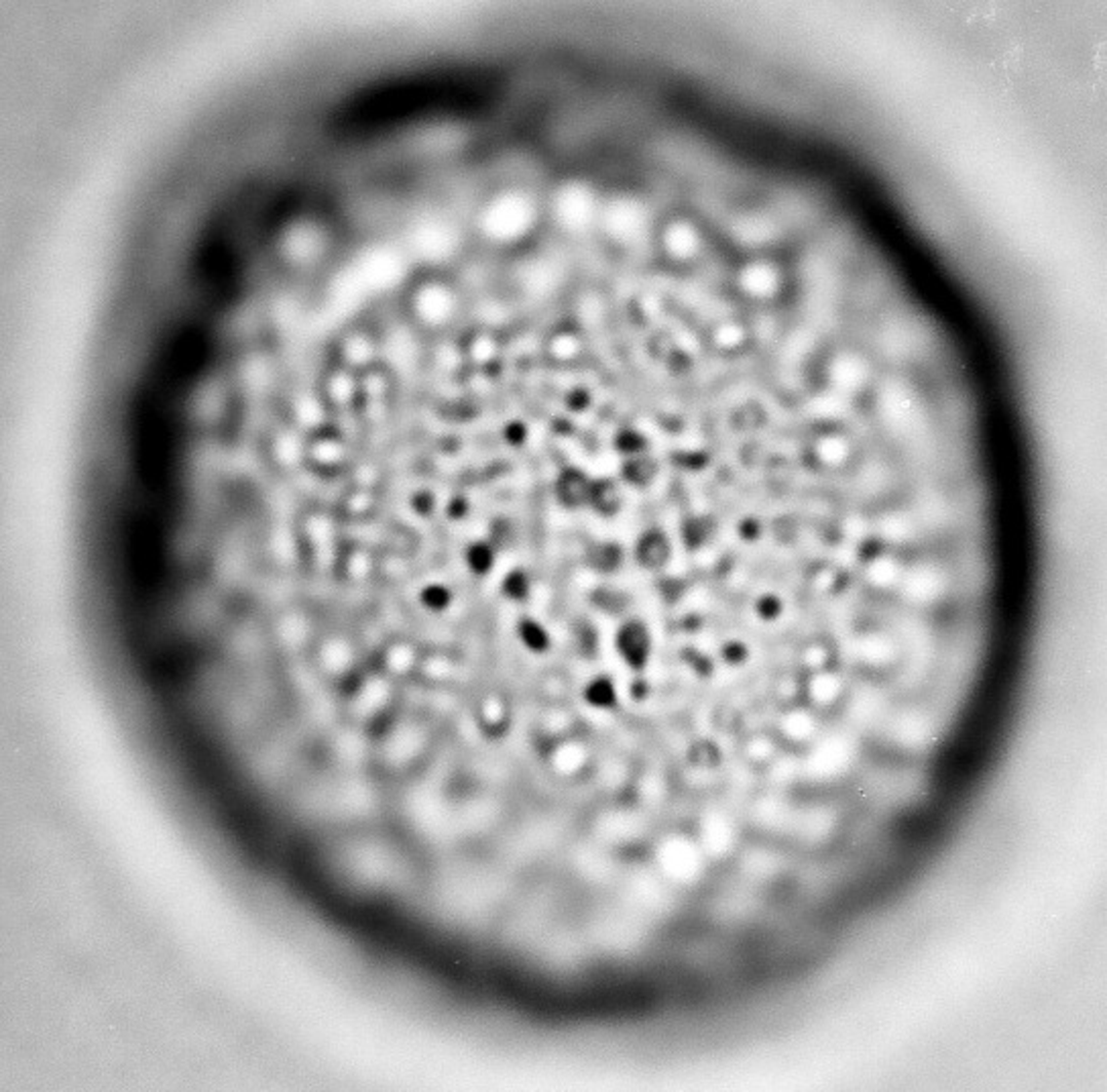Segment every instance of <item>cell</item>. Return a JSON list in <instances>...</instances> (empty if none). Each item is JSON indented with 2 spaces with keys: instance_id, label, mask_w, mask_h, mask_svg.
<instances>
[{
  "instance_id": "6da1fadb",
  "label": "cell",
  "mask_w": 1107,
  "mask_h": 1092,
  "mask_svg": "<svg viewBox=\"0 0 1107 1092\" xmlns=\"http://www.w3.org/2000/svg\"><path fill=\"white\" fill-rule=\"evenodd\" d=\"M546 224L544 196L525 184H503L487 194L477 213L480 239L497 249H515L532 241Z\"/></svg>"
},
{
  "instance_id": "7a4b0ae2",
  "label": "cell",
  "mask_w": 1107,
  "mask_h": 1092,
  "mask_svg": "<svg viewBox=\"0 0 1107 1092\" xmlns=\"http://www.w3.org/2000/svg\"><path fill=\"white\" fill-rule=\"evenodd\" d=\"M603 190L591 179L568 176L552 186L544 196L546 222H550L566 239H585L596 235V222L601 214Z\"/></svg>"
},
{
  "instance_id": "3957f363",
  "label": "cell",
  "mask_w": 1107,
  "mask_h": 1092,
  "mask_svg": "<svg viewBox=\"0 0 1107 1092\" xmlns=\"http://www.w3.org/2000/svg\"><path fill=\"white\" fill-rule=\"evenodd\" d=\"M465 312L463 292L442 273H424L405 290V314L428 334L448 332Z\"/></svg>"
},
{
  "instance_id": "277c9868",
  "label": "cell",
  "mask_w": 1107,
  "mask_h": 1092,
  "mask_svg": "<svg viewBox=\"0 0 1107 1092\" xmlns=\"http://www.w3.org/2000/svg\"><path fill=\"white\" fill-rule=\"evenodd\" d=\"M652 233V218L645 204L628 194H603L596 237L617 247H633Z\"/></svg>"
},
{
  "instance_id": "5b68a950",
  "label": "cell",
  "mask_w": 1107,
  "mask_h": 1092,
  "mask_svg": "<svg viewBox=\"0 0 1107 1092\" xmlns=\"http://www.w3.org/2000/svg\"><path fill=\"white\" fill-rule=\"evenodd\" d=\"M458 353L465 368L478 373H489L501 368L505 359V338L495 327L477 325L460 338Z\"/></svg>"
},
{
  "instance_id": "8992f818",
  "label": "cell",
  "mask_w": 1107,
  "mask_h": 1092,
  "mask_svg": "<svg viewBox=\"0 0 1107 1092\" xmlns=\"http://www.w3.org/2000/svg\"><path fill=\"white\" fill-rule=\"evenodd\" d=\"M589 353L587 332L574 323L552 327L542 340V355L554 370H572L581 366Z\"/></svg>"
},
{
  "instance_id": "52a82bcc",
  "label": "cell",
  "mask_w": 1107,
  "mask_h": 1092,
  "mask_svg": "<svg viewBox=\"0 0 1107 1092\" xmlns=\"http://www.w3.org/2000/svg\"><path fill=\"white\" fill-rule=\"evenodd\" d=\"M658 241L664 257L672 263H690L705 252L703 229L688 216L668 218L658 233Z\"/></svg>"
},
{
  "instance_id": "ba28073f",
  "label": "cell",
  "mask_w": 1107,
  "mask_h": 1092,
  "mask_svg": "<svg viewBox=\"0 0 1107 1092\" xmlns=\"http://www.w3.org/2000/svg\"><path fill=\"white\" fill-rule=\"evenodd\" d=\"M336 366L359 375L381 366V343L377 334L363 327L344 331L336 343Z\"/></svg>"
},
{
  "instance_id": "9c48e42d",
  "label": "cell",
  "mask_w": 1107,
  "mask_h": 1092,
  "mask_svg": "<svg viewBox=\"0 0 1107 1092\" xmlns=\"http://www.w3.org/2000/svg\"><path fill=\"white\" fill-rule=\"evenodd\" d=\"M351 459V448L336 430L322 426L308 432L306 439V465L322 473H338Z\"/></svg>"
},
{
  "instance_id": "30bf717a",
  "label": "cell",
  "mask_w": 1107,
  "mask_h": 1092,
  "mask_svg": "<svg viewBox=\"0 0 1107 1092\" xmlns=\"http://www.w3.org/2000/svg\"><path fill=\"white\" fill-rule=\"evenodd\" d=\"M615 650L630 669H645L654 650L650 628L641 620H626L615 632Z\"/></svg>"
},
{
  "instance_id": "8fae6325",
  "label": "cell",
  "mask_w": 1107,
  "mask_h": 1092,
  "mask_svg": "<svg viewBox=\"0 0 1107 1092\" xmlns=\"http://www.w3.org/2000/svg\"><path fill=\"white\" fill-rule=\"evenodd\" d=\"M320 400L324 402L328 412H346L351 408H359L361 404V381L359 373L346 370L342 366H334L322 379Z\"/></svg>"
},
{
  "instance_id": "7c38bea8",
  "label": "cell",
  "mask_w": 1107,
  "mask_h": 1092,
  "mask_svg": "<svg viewBox=\"0 0 1107 1092\" xmlns=\"http://www.w3.org/2000/svg\"><path fill=\"white\" fill-rule=\"evenodd\" d=\"M592 477L579 467H564L552 484V493L564 510H583L589 506Z\"/></svg>"
},
{
  "instance_id": "4fadbf2b",
  "label": "cell",
  "mask_w": 1107,
  "mask_h": 1092,
  "mask_svg": "<svg viewBox=\"0 0 1107 1092\" xmlns=\"http://www.w3.org/2000/svg\"><path fill=\"white\" fill-rule=\"evenodd\" d=\"M737 286L751 300H770L772 295L780 290V273L778 269L764 259H755L745 263L737 276Z\"/></svg>"
},
{
  "instance_id": "5bb4252c",
  "label": "cell",
  "mask_w": 1107,
  "mask_h": 1092,
  "mask_svg": "<svg viewBox=\"0 0 1107 1092\" xmlns=\"http://www.w3.org/2000/svg\"><path fill=\"white\" fill-rule=\"evenodd\" d=\"M672 553L670 536L658 528L641 532L633 544V559L645 571H660L672 561Z\"/></svg>"
},
{
  "instance_id": "9a60e30c",
  "label": "cell",
  "mask_w": 1107,
  "mask_h": 1092,
  "mask_svg": "<svg viewBox=\"0 0 1107 1092\" xmlns=\"http://www.w3.org/2000/svg\"><path fill=\"white\" fill-rule=\"evenodd\" d=\"M338 571L340 577L353 583H364L377 575L379 561L371 549L363 544H351L338 553Z\"/></svg>"
},
{
  "instance_id": "2e32d148",
  "label": "cell",
  "mask_w": 1107,
  "mask_h": 1092,
  "mask_svg": "<svg viewBox=\"0 0 1107 1092\" xmlns=\"http://www.w3.org/2000/svg\"><path fill=\"white\" fill-rule=\"evenodd\" d=\"M626 563V551L617 540H592L585 549V566L596 575H615Z\"/></svg>"
},
{
  "instance_id": "e0dca14e",
  "label": "cell",
  "mask_w": 1107,
  "mask_h": 1092,
  "mask_svg": "<svg viewBox=\"0 0 1107 1092\" xmlns=\"http://www.w3.org/2000/svg\"><path fill=\"white\" fill-rule=\"evenodd\" d=\"M804 697L806 701L811 703V708H828V705H835L837 699H841L843 695V681L839 675L830 673L828 669L822 671H815L811 673V677L804 681L802 685Z\"/></svg>"
},
{
  "instance_id": "ac0fdd59",
  "label": "cell",
  "mask_w": 1107,
  "mask_h": 1092,
  "mask_svg": "<svg viewBox=\"0 0 1107 1092\" xmlns=\"http://www.w3.org/2000/svg\"><path fill=\"white\" fill-rule=\"evenodd\" d=\"M623 502H626V497H623V489L617 480H611V477L592 480L587 508L596 516L615 518L623 510Z\"/></svg>"
},
{
  "instance_id": "d6986e66",
  "label": "cell",
  "mask_w": 1107,
  "mask_h": 1092,
  "mask_svg": "<svg viewBox=\"0 0 1107 1092\" xmlns=\"http://www.w3.org/2000/svg\"><path fill=\"white\" fill-rule=\"evenodd\" d=\"M780 730L782 736L800 744V742H811L817 734V718H815V710L813 708H788L783 718L780 720Z\"/></svg>"
},
{
  "instance_id": "ffe728a7",
  "label": "cell",
  "mask_w": 1107,
  "mask_h": 1092,
  "mask_svg": "<svg viewBox=\"0 0 1107 1092\" xmlns=\"http://www.w3.org/2000/svg\"><path fill=\"white\" fill-rule=\"evenodd\" d=\"M465 565L469 568V573L475 577L491 575L497 565V546L487 538L469 542L465 549Z\"/></svg>"
},
{
  "instance_id": "44dd1931",
  "label": "cell",
  "mask_w": 1107,
  "mask_h": 1092,
  "mask_svg": "<svg viewBox=\"0 0 1107 1092\" xmlns=\"http://www.w3.org/2000/svg\"><path fill=\"white\" fill-rule=\"evenodd\" d=\"M658 475V465L648 452L637 454V457L623 459L621 465V480L631 488H648L654 484Z\"/></svg>"
},
{
  "instance_id": "7402d4cb",
  "label": "cell",
  "mask_w": 1107,
  "mask_h": 1092,
  "mask_svg": "<svg viewBox=\"0 0 1107 1092\" xmlns=\"http://www.w3.org/2000/svg\"><path fill=\"white\" fill-rule=\"evenodd\" d=\"M583 697H585V701L591 705V708L601 710V712H603V710H605V712H607V710H613L615 705L619 703L615 682H613L609 677H605V675L592 677V679L587 682V685H585Z\"/></svg>"
},
{
  "instance_id": "603a6c76",
  "label": "cell",
  "mask_w": 1107,
  "mask_h": 1092,
  "mask_svg": "<svg viewBox=\"0 0 1107 1092\" xmlns=\"http://www.w3.org/2000/svg\"><path fill=\"white\" fill-rule=\"evenodd\" d=\"M515 632H517L519 643H521L529 652L542 654V652L550 650V646H552V636H550L548 628H546L540 620H536V618H527V616L521 618V620L517 622Z\"/></svg>"
},
{
  "instance_id": "cb8c5ba5",
  "label": "cell",
  "mask_w": 1107,
  "mask_h": 1092,
  "mask_svg": "<svg viewBox=\"0 0 1107 1092\" xmlns=\"http://www.w3.org/2000/svg\"><path fill=\"white\" fill-rule=\"evenodd\" d=\"M501 596L514 604H523L532 596V577L521 566L510 568L499 583Z\"/></svg>"
},
{
  "instance_id": "d4e9b609",
  "label": "cell",
  "mask_w": 1107,
  "mask_h": 1092,
  "mask_svg": "<svg viewBox=\"0 0 1107 1092\" xmlns=\"http://www.w3.org/2000/svg\"><path fill=\"white\" fill-rule=\"evenodd\" d=\"M712 530H714V526L706 516H690L682 522L680 538H682L686 549L699 551L710 540Z\"/></svg>"
},
{
  "instance_id": "484cf974",
  "label": "cell",
  "mask_w": 1107,
  "mask_h": 1092,
  "mask_svg": "<svg viewBox=\"0 0 1107 1092\" xmlns=\"http://www.w3.org/2000/svg\"><path fill=\"white\" fill-rule=\"evenodd\" d=\"M613 448L623 459L637 457V454L648 452V439L635 428H621L613 437Z\"/></svg>"
},
{
  "instance_id": "4316f807",
  "label": "cell",
  "mask_w": 1107,
  "mask_h": 1092,
  "mask_svg": "<svg viewBox=\"0 0 1107 1092\" xmlns=\"http://www.w3.org/2000/svg\"><path fill=\"white\" fill-rule=\"evenodd\" d=\"M507 703H503L499 697H487L480 705V716H482V727H487L491 734H501L507 730Z\"/></svg>"
},
{
  "instance_id": "83f0119b",
  "label": "cell",
  "mask_w": 1107,
  "mask_h": 1092,
  "mask_svg": "<svg viewBox=\"0 0 1107 1092\" xmlns=\"http://www.w3.org/2000/svg\"><path fill=\"white\" fill-rule=\"evenodd\" d=\"M373 508H375V495L366 488H355L351 493H346L344 502H342L344 516L355 518V520L371 516Z\"/></svg>"
},
{
  "instance_id": "f1b7e54d",
  "label": "cell",
  "mask_w": 1107,
  "mask_h": 1092,
  "mask_svg": "<svg viewBox=\"0 0 1107 1092\" xmlns=\"http://www.w3.org/2000/svg\"><path fill=\"white\" fill-rule=\"evenodd\" d=\"M420 604L430 613H442L452 604V591L444 583H426L420 589Z\"/></svg>"
},
{
  "instance_id": "f546056e",
  "label": "cell",
  "mask_w": 1107,
  "mask_h": 1092,
  "mask_svg": "<svg viewBox=\"0 0 1107 1092\" xmlns=\"http://www.w3.org/2000/svg\"><path fill=\"white\" fill-rule=\"evenodd\" d=\"M712 340H714V347H719L723 351H733V349L744 345L745 331L737 323H721L717 329L712 331Z\"/></svg>"
},
{
  "instance_id": "4dcf8cb0",
  "label": "cell",
  "mask_w": 1107,
  "mask_h": 1092,
  "mask_svg": "<svg viewBox=\"0 0 1107 1092\" xmlns=\"http://www.w3.org/2000/svg\"><path fill=\"white\" fill-rule=\"evenodd\" d=\"M527 435H529L527 426H525L523 422H519V420H512L510 424H507V426L503 428V439H505V443L510 445V447H514V448L523 447L525 441H527Z\"/></svg>"
},
{
  "instance_id": "1f68e13d",
  "label": "cell",
  "mask_w": 1107,
  "mask_h": 1092,
  "mask_svg": "<svg viewBox=\"0 0 1107 1092\" xmlns=\"http://www.w3.org/2000/svg\"><path fill=\"white\" fill-rule=\"evenodd\" d=\"M755 611H757V616H759V618H764V620H774V618H778V616H780V611H782V604H780V600H778L776 596H772V594H768V596H761V598L757 600V604H755Z\"/></svg>"
},
{
  "instance_id": "d6a6232c",
  "label": "cell",
  "mask_w": 1107,
  "mask_h": 1092,
  "mask_svg": "<svg viewBox=\"0 0 1107 1092\" xmlns=\"http://www.w3.org/2000/svg\"><path fill=\"white\" fill-rule=\"evenodd\" d=\"M411 508L418 512V516H432L436 510V497L430 491H418L411 497Z\"/></svg>"
},
{
  "instance_id": "836d02e7",
  "label": "cell",
  "mask_w": 1107,
  "mask_h": 1092,
  "mask_svg": "<svg viewBox=\"0 0 1107 1092\" xmlns=\"http://www.w3.org/2000/svg\"><path fill=\"white\" fill-rule=\"evenodd\" d=\"M723 656H725V661L731 663V665H733V663H735V665H737V663H744L745 656H747V648H745L742 643H729V644L725 646V650H723Z\"/></svg>"
},
{
  "instance_id": "e575fe53",
  "label": "cell",
  "mask_w": 1107,
  "mask_h": 1092,
  "mask_svg": "<svg viewBox=\"0 0 1107 1092\" xmlns=\"http://www.w3.org/2000/svg\"><path fill=\"white\" fill-rule=\"evenodd\" d=\"M830 447H833V448H837V441H835V439H830V441H826V443H824V445H822V447H821V448H830ZM833 452H835V450H833ZM843 454H845V450H839V452H837V454H830V457H828V459H826V461H828V463H837V461H839V459H841V457H843Z\"/></svg>"
}]
</instances>
